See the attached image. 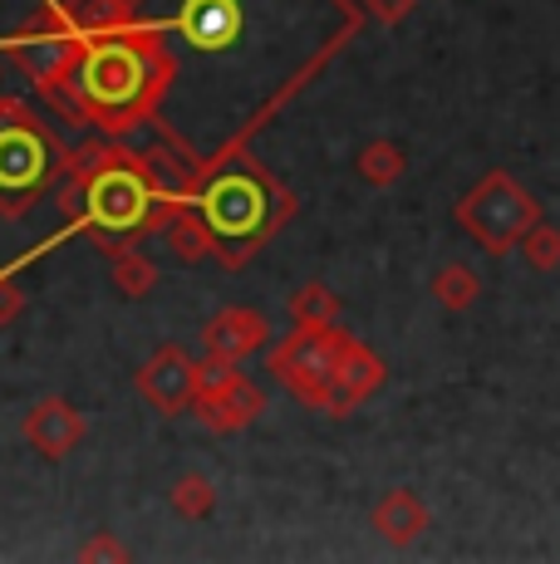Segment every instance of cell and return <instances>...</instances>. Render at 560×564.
I'll return each instance as SVG.
<instances>
[{"label":"cell","instance_id":"6da1fadb","mask_svg":"<svg viewBox=\"0 0 560 564\" xmlns=\"http://www.w3.org/2000/svg\"><path fill=\"white\" fill-rule=\"evenodd\" d=\"M40 182H45V133H35L15 108H0V202L20 206Z\"/></svg>","mask_w":560,"mask_h":564},{"label":"cell","instance_id":"7a4b0ae2","mask_svg":"<svg viewBox=\"0 0 560 564\" xmlns=\"http://www.w3.org/2000/svg\"><path fill=\"white\" fill-rule=\"evenodd\" d=\"M138 79H143V69H138V54L123 50V45H99L89 54V59L79 64V89L89 104H128L138 94Z\"/></svg>","mask_w":560,"mask_h":564},{"label":"cell","instance_id":"3957f363","mask_svg":"<svg viewBox=\"0 0 560 564\" xmlns=\"http://www.w3.org/2000/svg\"><path fill=\"white\" fill-rule=\"evenodd\" d=\"M177 30L197 50H226L241 35V6L236 0H187L177 15Z\"/></svg>","mask_w":560,"mask_h":564},{"label":"cell","instance_id":"277c9868","mask_svg":"<svg viewBox=\"0 0 560 564\" xmlns=\"http://www.w3.org/2000/svg\"><path fill=\"white\" fill-rule=\"evenodd\" d=\"M207 216L222 236H246L261 226V192L246 177H226L207 192Z\"/></svg>","mask_w":560,"mask_h":564},{"label":"cell","instance_id":"5b68a950","mask_svg":"<svg viewBox=\"0 0 560 564\" xmlns=\"http://www.w3.org/2000/svg\"><path fill=\"white\" fill-rule=\"evenodd\" d=\"M143 216V192L128 172H109L89 187V221L104 231H128V226Z\"/></svg>","mask_w":560,"mask_h":564},{"label":"cell","instance_id":"8992f818","mask_svg":"<svg viewBox=\"0 0 560 564\" xmlns=\"http://www.w3.org/2000/svg\"><path fill=\"white\" fill-rule=\"evenodd\" d=\"M30 442H35L40 452H50V457H64V447H69L74 437H79V422H74V412L64 403H40L30 412Z\"/></svg>","mask_w":560,"mask_h":564},{"label":"cell","instance_id":"52a82bcc","mask_svg":"<svg viewBox=\"0 0 560 564\" xmlns=\"http://www.w3.org/2000/svg\"><path fill=\"white\" fill-rule=\"evenodd\" d=\"M10 314H15V290L0 285V319H10Z\"/></svg>","mask_w":560,"mask_h":564}]
</instances>
